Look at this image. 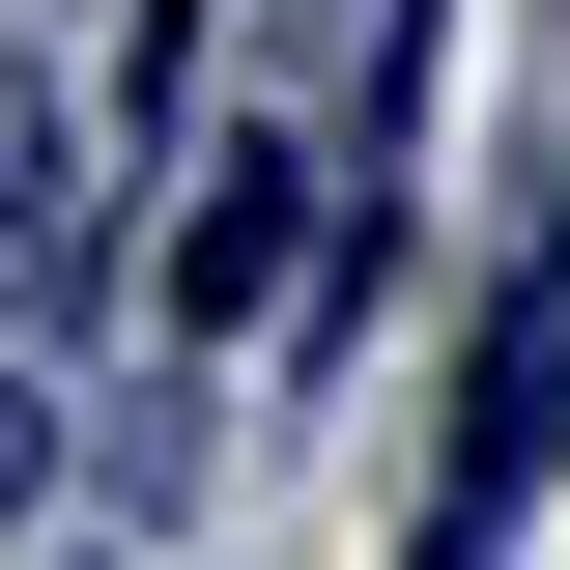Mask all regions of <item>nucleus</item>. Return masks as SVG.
<instances>
[{
    "instance_id": "obj_1",
    "label": "nucleus",
    "mask_w": 570,
    "mask_h": 570,
    "mask_svg": "<svg viewBox=\"0 0 570 570\" xmlns=\"http://www.w3.org/2000/svg\"><path fill=\"white\" fill-rule=\"evenodd\" d=\"M542 485H570V200H542V257H513L485 371H456V513H428V542H513Z\"/></svg>"
},
{
    "instance_id": "obj_2",
    "label": "nucleus",
    "mask_w": 570,
    "mask_h": 570,
    "mask_svg": "<svg viewBox=\"0 0 570 570\" xmlns=\"http://www.w3.org/2000/svg\"><path fill=\"white\" fill-rule=\"evenodd\" d=\"M285 228H314V171H285V142H228V171H200V228H171V314H257V285H285Z\"/></svg>"
},
{
    "instance_id": "obj_3",
    "label": "nucleus",
    "mask_w": 570,
    "mask_h": 570,
    "mask_svg": "<svg viewBox=\"0 0 570 570\" xmlns=\"http://www.w3.org/2000/svg\"><path fill=\"white\" fill-rule=\"evenodd\" d=\"M0 228H86V200H58V115H29V58H0Z\"/></svg>"
},
{
    "instance_id": "obj_4",
    "label": "nucleus",
    "mask_w": 570,
    "mask_h": 570,
    "mask_svg": "<svg viewBox=\"0 0 570 570\" xmlns=\"http://www.w3.org/2000/svg\"><path fill=\"white\" fill-rule=\"evenodd\" d=\"M29 485H58V428H29V343H0V513H29Z\"/></svg>"
}]
</instances>
